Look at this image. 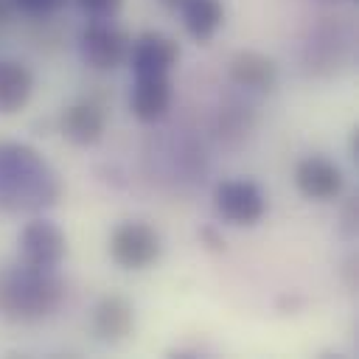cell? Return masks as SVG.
<instances>
[{"mask_svg":"<svg viewBox=\"0 0 359 359\" xmlns=\"http://www.w3.org/2000/svg\"><path fill=\"white\" fill-rule=\"evenodd\" d=\"M129 45L132 36L107 20H95L79 34V56L93 70H115L126 65Z\"/></svg>","mask_w":359,"mask_h":359,"instance_id":"obj_4","label":"cell"},{"mask_svg":"<svg viewBox=\"0 0 359 359\" xmlns=\"http://www.w3.org/2000/svg\"><path fill=\"white\" fill-rule=\"evenodd\" d=\"M227 76L236 87H244L252 93H269L278 84V65L272 56L261 50H238L230 59Z\"/></svg>","mask_w":359,"mask_h":359,"instance_id":"obj_12","label":"cell"},{"mask_svg":"<svg viewBox=\"0 0 359 359\" xmlns=\"http://www.w3.org/2000/svg\"><path fill=\"white\" fill-rule=\"evenodd\" d=\"M107 250H109V258L121 269L140 272V269H149L157 264V258L163 252V238L149 222L129 219V222H121L109 233Z\"/></svg>","mask_w":359,"mask_h":359,"instance_id":"obj_3","label":"cell"},{"mask_svg":"<svg viewBox=\"0 0 359 359\" xmlns=\"http://www.w3.org/2000/svg\"><path fill=\"white\" fill-rule=\"evenodd\" d=\"M59 132L73 146H95L107 132V115L93 101H76L65 107L59 118Z\"/></svg>","mask_w":359,"mask_h":359,"instance_id":"obj_11","label":"cell"},{"mask_svg":"<svg viewBox=\"0 0 359 359\" xmlns=\"http://www.w3.org/2000/svg\"><path fill=\"white\" fill-rule=\"evenodd\" d=\"M67 294L56 269L31 264H0V314L14 323H34L50 317Z\"/></svg>","mask_w":359,"mask_h":359,"instance_id":"obj_2","label":"cell"},{"mask_svg":"<svg viewBox=\"0 0 359 359\" xmlns=\"http://www.w3.org/2000/svg\"><path fill=\"white\" fill-rule=\"evenodd\" d=\"M67 0H11L14 8H20L22 14H31V17H45V14H53L65 6Z\"/></svg>","mask_w":359,"mask_h":359,"instance_id":"obj_16","label":"cell"},{"mask_svg":"<svg viewBox=\"0 0 359 359\" xmlns=\"http://www.w3.org/2000/svg\"><path fill=\"white\" fill-rule=\"evenodd\" d=\"M34 95V73L20 59H0V115L20 112Z\"/></svg>","mask_w":359,"mask_h":359,"instance_id":"obj_13","label":"cell"},{"mask_svg":"<svg viewBox=\"0 0 359 359\" xmlns=\"http://www.w3.org/2000/svg\"><path fill=\"white\" fill-rule=\"evenodd\" d=\"M351 157L359 160V129L351 132Z\"/></svg>","mask_w":359,"mask_h":359,"instance_id":"obj_19","label":"cell"},{"mask_svg":"<svg viewBox=\"0 0 359 359\" xmlns=\"http://www.w3.org/2000/svg\"><path fill=\"white\" fill-rule=\"evenodd\" d=\"M182 14V25L185 31L196 39V42H208L216 36V31L224 22V6L222 0H185L180 8Z\"/></svg>","mask_w":359,"mask_h":359,"instance_id":"obj_14","label":"cell"},{"mask_svg":"<svg viewBox=\"0 0 359 359\" xmlns=\"http://www.w3.org/2000/svg\"><path fill=\"white\" fill-rule=\"evenodd\" d=\"M90 325L95 331V337L107 345H118L126 342L135 331V309L126 297L121 294H104L90 314Z\"/></svg>","mask_w":359,"mask_h":359,"instance_id":"obj_9","label":"cell"},{"mask_svg":"<svg viewBox=\"0 0 359 359\" xmlns=\"http://www.w3.org/2000/svg\"><path fill=\"white\" fill-rule=\"evenodd\" d=\"M216 213L233 227H252L266 213V196L252 180H224L213 191Z\"/></svg>","mask_w":359,"mask_h":359,"instance_id":"obj_5","label":"cell"},{"mask_svg":"<svg viewBox=\"0 0 359 359\" xmlns=\"http://www.w3.org/2000/svg\"><path fill=\"white\" fill-rule=\"evenodd\" d=\"M59 196V174L34 146L0 140V210H42Z\"/></svg>","mask_w":359,"mask_h":359,"instance_id":"obj_1","label":"cell"},{"mask_svg":"<svg viewBox=\"0 0 359 359\" xmlns=\"http://www.w3.org/2000/svg\"><path fill=\"white\" fill-rule=\"evenodd\" d=\"M76 6L93 20H109L121 11L123 0H76Z\"/></svg>","mask_w":359,"mask_h":359,"instance_id":"obj_15","label":"cell"},{"mask_svg":"<svg viewBox=\"0 0 359 359\" xmlns=\"http://www.w3.org/2000/svg\"><path fill=\"white\" fill-rule=\"evenodd\" d=\"M294 185L306 199L331 202L342 194L345 177L334 160H328L323 154H309L294 165Z\"/></svg>","mask_w":359,"mask_h":359,"instance_id":"obj_8","label":"cell"},{"mask_svg":"<svg viewBox=\"0 0 359 359\" xmlns=\"http://www.w3.org/2000/svg\"><path fill=\"white\" fill-rule=\"evenodd\" d=\"M129 67L135 76H168L180 62V45L168 34L143 31L129 45Z\"/></svg>","mask_w":359,"mask_h":359,"instance_id":"obj_7","label":"cell"},{"mask_svg":"<svg viewBox=\"0 0 359 359\" xmlns=\"http://www.w3.org/2000/svg\"><path fill=\"white\" fill-rule=\"evenodd\" d=\"M11 11H14V6H11V0H0V28L8 22V17H11Z\"/></svg>","mask_w":359,"mask_h":359,"instance_id":"obj_18","label":"cell"},{"mask_svg":"<svg viewBox=\"0 0 359 359\" xmlns=\"http://www.w3.org/2000/svg\"><path fill=\"white\" fill-rule=\"evenodd\" d=\"M174 101V87L168 76H135V87L129 93L132 115L143 123H154L168 115Z\"/></svg>","mask_w":359,"mask_h":359,"instance_id":"obj_10","label":"cell"},{"mask_svg":"<svg viewBox=\"0 0 359 359\" xmlns=\"http://www.w3.org/2000/svg\"><path fill=\"white\" fill-rule=\"evenodd\" d=\"M160 3H163L165 8H171V11H177V8H180V6L185 3V0H160Z\"/></svg>","mask_w":359,"mask_h":359,"instance_id":"obj_20","label":"cell"},{"mask_svg":"<svg viewBox=\"0 0 359 359\" xmlns=\"http://www.w3.org/2000/svg\"><path fill=\"white\" fill-rule=\"evenodd\" d=\"M199 241H202L208 250H213V252H222V250H224V238H222V233H219L216 227H210V224L199 230Z\"/></svg>","mask_w":359,"mask_h":359,"instance_id":"obj_17","label":"cell"},{"mask_svg":"<svg viewBox=\"0 0 359 359\" xmlns=\"http://www.w3.org/2000/svg\"><path fill=\"white\" fill-rule=\"evenodd\" d=\"M17 250L22 264H31L39 269H56L67 255V236L50 219H31L20 230Z\"/></svg>","mask_w":359,"mask_h":359,"instance_id":"obj_6","label":"cell"}]
</instances>
